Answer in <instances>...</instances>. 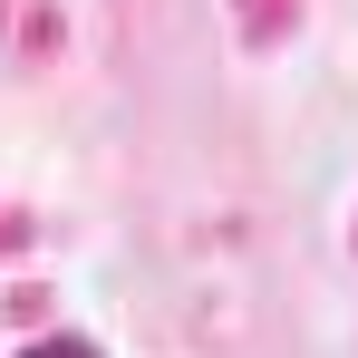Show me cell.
<instances>
[{
  "label": "cell",
  "instance_id": "cell-1",
  "mask_svg": "<svg viewBox=\"0 0 358 358\" xmlns=\"http://www.w3.org/2000/svg\"><path fill=\"white\" fill-rule=\"evenodd\" d=\"M20 358H97V349H87V339H29Z\"/></svg>",
  "mask_w": 358,
  "mask_h": 358
}]
</instances>
